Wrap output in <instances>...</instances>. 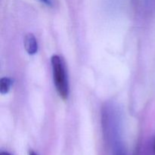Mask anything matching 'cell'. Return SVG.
<instances>
[{
    "label": "cell",
    "mask_w": 155,
    "mask_h": 155,
    "mask_svg": "<svg viewBox=\"0 0 155 155\" xmlns=\"http://www.w3.org/2000/svg\"><path fill=\"white\" fill-rule=\"evenodd\" d=\"M51 63L56 90L62 99H67L69 95V84L64 63L61 58L57 54L51 57Z\"/></svg>",
    "instance_id": "cell-1"
},
{
    "label": "cell",
    "mask_w": 155,
    "mask_h": 155,
    "mask_svg": "<svg viewBox=\"0 0 155 155\" xmlns=\"http://www.w3.org/2000/svg\"><path fill=\"white\" fill-rule=\"evenodd\" d=\"M24 48L29 54H35L38 51V43L36 37L32 33L26 35L24 38Z\"/></svg>",
    "instance_id": "cell-2"
},
{
    "label": "cell",
    "mask_w": 155,
    "mask_h": 155,
    "mask_svg": "<svg viewBox=\"0 0 155 155\" xmlns=\"http://www.w3.org/2000/svg\"><path fill=\"white\" fill-rule=\"evenodd\" d=\"M12 86V80L8 77H2L0 80V92L2 95L7 94Z\"/></svg>",
    "instance_id": "cell-3"
},
{
    "label": "cell",
    "mask_w": 155,
    "mask_h": 155,
    "mask_svg": "<svg viewBox=\"0 0 155 155\" xmlns=\"http://www.w3.org/2000/svg\"><path fill=\"white\" fill-rule=\"evenodd\" d=\"M40 1L46 5H51V0H40Z\"/></svg>",
    "instance_id": "cell-4"
},
{
    "label": "cell",
    "mask_w": 155,
    "mask_h": 155,
    "mask_svg": "<svg viewBox=\"0 0 155 155\" xmlns=\"http://www.w3.org/2000/svg\"><path fill=\"white\" fill-rule=\"evenodd\" d=\"M0 155H12V154H10V153H9V152H8V151H2L1 153H0Z\"/></svg>",
    "instance_id": "cell-5"
},
{
    "label": "cell",
    "mask_w": 155,
    "mask_h": 155,
    "mask_svg": "<svg viewBox=\"0 0 155 155\" xmlns=\"http://www.w3.org/2000/svg\"><path fill=\"white\" fill-rule=\"evenodd\" d=\"M29 155H38V154H36V152H34V151H30V154H29Z\"/></svg>",
    "instance_id": "cell-6"
},
{
    "label": "cell",
    "mask_w": 155,
    "mask_h": 155,
    "mask_svg": "<svg viewBox=\"0 0 155 155\" xmlns=\"http://www.w3.org/2000/svg\"><path fill=\"white\" fill-rule=\"evenodd\" d=\"M154 151H155V142H154Z\"/></svg>",
    "instance_id": "cell-7"
}]
</instances>
